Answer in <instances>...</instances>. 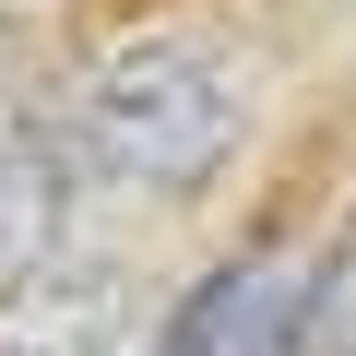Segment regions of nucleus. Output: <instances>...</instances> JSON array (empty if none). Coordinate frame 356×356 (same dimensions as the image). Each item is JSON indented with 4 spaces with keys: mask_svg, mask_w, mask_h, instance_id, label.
Listing matches in <instances>:
<instances>
[{
    "mask_svg": "<svg viewBox=\"0 0 356 356\" xmlns=\"http://www.w3.org/2000/svg\"><path fill=\"white\" fill-rule=\"evenodd\" d=\"M309 332H321V261L309 250H250V261H214L166 309L154 356H309Z\"/></svg>",
    "mask_w": 356,
    "mask_h": 356,
    "instance_id": "f03ea898",
    "label": "nucleus"
},
{
    "mask_svg": "<svg viewBox=\"0 0 356 356\" xmlns=\"http://www.w3.org/2000/svg\"><path fill=\"white\" fill-rule=\"evenodd\" d=\"M344 356H356V344H344Z\"/></svg>",
    "mask_w": 356,
    "mask_h": 356,
    "instance_id": "7ed1b4c3",
    "label": "nucleus"
},
{
    "mask_svg": "<svg viewBox=\"0 0 356 356\" xmlns=\"http://www.w3.org/2000/svg\"><path fill=\"white\" fill-rule=\"evenodd\" d=\"M72 131L131 191H202L250 131V72L191 24H143V36L95 48V72L72 83Z\"/></svg>",
    "mask_w": 356,
    "mask_h": 356,
    "instance_id": "f257e3e1",
    "label": "nucleus"
}]
</instances>
